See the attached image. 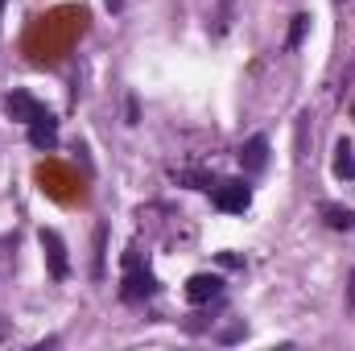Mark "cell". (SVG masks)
<instances>
[{"mask_svg":"<svg viewBox=\"0 0 355 351\" xmlns=\"http://www.w3.org/2000/svg\"><path fill=\"white\" fill-rule=\"evenodd\" d=\"M153 293H157V277L141 264L137 248H128V252H124V277H120V298H124L128 306H137V302H149Z\"/></svg>","mask_w":355,"mask_h":351,"instance_id":"1","label":"cell"},{"mask_svg":"<svg viewBox=\"0 0 355 351\" xmlns=\"http://www.w3.org/2000/svg\"><path fill=\"white\" fill-rule=\"evenodd\" d=\"M211 203L223 211V215H244L252 207V186L244 178H219L215 190H211Z\"/></svg>","mask_w":355,"mask_h":351,"instance_id":"2","label":"cell"},{"mask_svg":"<svg viewBox=\"0 0 355 351\" xmlns=\"http://www.w3.org/2000/svg\"><path fill=\"white\" fill-rule=\"evenodd\" d=\"M37 244H42V252H46V268H50V277H54V281H67V277H71V261H67V244H62V236H58L54 228H42V232H37Z\"/></svg>","mask_w":355,"mask_h":351,"instance_id":"3","label":"cell"},{"mask_svg":"<svg viewBox=\"0 0 355 351\" xmlns=\"http://www.w3.org/2000/svg\"><path fill=\"white\" fill-rule=\"evenodd\" d=\"M219 298H223V277H215V273H194V277L186 281V302L207 306V302H219Z\"/></svg>","mask_w":355,"mask_h":351,"instance_id":"4","label":"cell"},{"mask_svg":"<svg viewBox=\"0 0 355 351\" xmlns=\"http://www.w3.org/2000/svg\"><path fill=\"white\" fill-rule=\"evenodd\" d=\"M4 112H8L12 120H21V124H33V120L46 112V103H42V99H33L29 91L17 87V91H8V95H4Z\"/></svg>","mask_w":355,"mask_h":351,"instance_id":"5","label":"cell"},{"mask_svg":"<svg viewBox=\"0 0 355 351\" xmlns=\"http://www.w3.org/2000/svg\"><path fill=\"white\" fill-rule=\"evenodd\" d=\"M25 128H29V145H33V149L50 153V149L58 145V120H54L50 112H42V116H37L33 124H25Z\"/></svg>","mask_w":355,"mask_h":351,"instance_id":"6","label":"cell"},{"mask_svg":"<svg viewBox=\"0 0 355 351\" xmlns=\"http://www.w3.org/2000/svg\"><path fill=\"white\" fill-rule=\"evenodd\" d=\"M240 166H244V174H261L268 166V137H248L244 141V149H240Z\"/></svg>","mask_w":355,"mask_h":351,"instance_id":"7","label":"cell"},{"mask_svg":"<svg viewBox=\"0 0 355 351\" xmlns=\"http://www.w3.org/2000/svg\"><path fill=\"white\" fill-rule=\"evenodd\" d=\"M318 215H322V223H327L331 232H355V211L343 207V203H322Z\"/></svg>","mask_w":355,"mask_h":351,"instance_id":"8","label":"cell"},{"mask_svg":"<svg viewBox=\"0 0 355 351\" xmlns=\"http://www.w3.org/2000/svg\"><path fill=\"white\" fill-rule=\"evenodd\" d=\"M335 178H343V182H352L355 178V149H352V141L343 137V141H335Z\"/></svg>","mask_w":355,"mask_h":351,"instance_id":"9","label":"cell"},{"mask_svg":"<svg viewBox=\"0 0 355 351\" xmlns=\"http://www.w3.org/2000/svg\"><path fill=\"white\" fill-rule=\"evenodd\" d=\"M174 178L182 182V186H190V190H207V194H211L215 182H219L215 174H202V170H182V174H174Z\"/></svg>","mask_w":355,"mask_h":351,"instance_id":"10","label":"cell"},{"mask_svg":"<svg viewBox=\"0 0 355 351\" xmlns=\"http://www.w3.org/2000/svg\"><path fill=\"white\" fill-rule=\"evenodd\" d=\"M306 33H310V17H306V12H297V17H293V25H289V37H285V50H297V46L306 42Z\"/></svg>","mask_w":355,"mask_h":351,"instance_id":"11","label":"cell"},{"mask_svg":"<svg viewBox=\"0 0 355 351\" xmlns=\"http://www.w3.org/2000/svg\"><path fill=\"white\" fill-rule=\"evenodd\" d=\"M103 244H107V228H95V264H91V277L95 281L103 277Z\"/></svg>","mask_w":355,"mask_h":351,"instance_id":"12","label":"cell"},{"mask_svg":"<svg viewBox=\"0 0 355 351\" xmlns=\"http://www.w3.org/2000/svg\"><path fill=\"white\" fill-rule=\"evenodd\" d=\"M227 17H232V0H223V4H219V12H215V37H223V33H227V25H232Z\"/></svg>","mask_w":355,"mask_h":351,"instance_id":"13","label":"cell"},{"mask_svg":"<svg viewBox=\"0 0 355 351\" xmlns=\"http://www.w3.org/2000/svg\"><path fill=\"white\" fill-rule=\"evenodd\" d=\"M244 335H248L244 327H232V331H223V335H219V343H236V339H244Z\"/></svg>","mask_w":355,"mask_h":351,"instance_id":"14","label":"cell"},{"mask_svg":"<svg viewBox=\"0 0 355 351\" xmlns=\"http://www.w3.org/2000/svg\"><path fill=\"white\" fill-rule=\"evenodd\" d=\"M347 310L355 314V268L347 273Z\"/></svg>","mask_w":355,"mask_h":351,"instance_id":"15","label":"cell"},{"mask_svg":"<svg viewBox=\"0 0 355 351\" xmlns=\"http://www.w3.org/2000/svg\"><path fill=\"white\" fill-rule=\"evenodd\" d=\"M107 4V12H124V0H103Z\"/></svg>","mask_w":355,"mask_h":351,"instance_id":"16","label":"cell"},{"mask_svg":"<svg viewBox=\"0 0 355 351\" xmlns=\"http://www.w3.org/2000/svg\"><path fill=\"white\" fill-rule=\"evenodd\" d=\"M0 339H8V323H0Z\"/></svg>","mask_w":355,"mask_h":351,"instance_id":"17","label":"cell"},{"mask_svg":"<svg viewBox=\"0 0 355 351\" xmlns=\"http://www.w3.org/2000/svg\"><path fill=\"white\" fill-rule=\"evenodd\" d=\"M4 4H8V0H0V21H4Z\"/></svg>","mask_w":355,"mask_h":351,"instance_id":"18","label":"cell"},{"mask_svg":"<svg viewBox=\"0 0 355 351\" xmlns=\"http://www.w3.org/2000/svg\"><path fill=\"white\" fill-rule=\"evenodd\" d=\"M352 116H355V108H352Z\"/></svg>","mask_w":355,"mask_h":351,"instance_id":"19","label":"cell"}]
</instances>
